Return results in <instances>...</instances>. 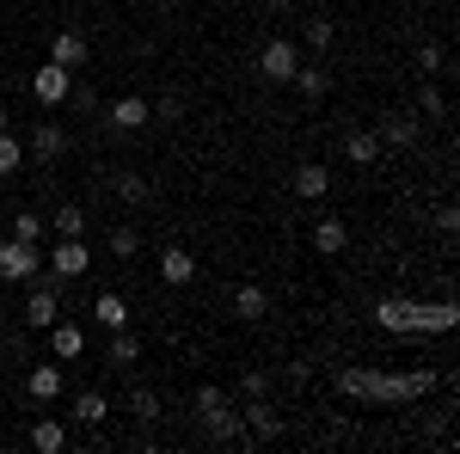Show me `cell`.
<instances>
[{
    "label": "cell",
    "instance_id": "32",
    "mask_svg": "<svg viewBox=\"0 0 460 454\" xmlns=\"http://www.w3.org/2000/svg\"><path fill=\"white\" fill-rule=\"evenodd\" d=\"M117 197H123V203H142V197H147L142 173H123V178H117Z\"/></svg>",
    "mask_w": 460,
    "mask_h": 454
},
{
    "label": "cell",
    "instance_id": "33",
    "mask_svg": "<svg viewBox=\"0 0 460 454\" xmlns=\"http://www.w3.org/2000/svg\"><path fill=\"white\" fill-rule=\"evenodd\" d=\"M418 111H424V117H448V99H442L436 86H424V93H418Z\"/></svg>",
    "mask_w": 460,
    "mask_h": 454
},
{
    "label": "cell",
    "instance_id": "4",
    "mask_svg": "<svg viewBox=\"0 0 460 454\" xmlns=\"http://www.w3.org/2000/svg\"><path fill=\"white\" fill-rule=\"evenodd\" d=\"M37 271H43L37 245H25V240H0V282H31Z\"/></svg>",
    "mask_w": 460,
    "mask_h": 454
},
{
    "label": "cell",
    "instance_id": "26",
    "mask_svg": "<svg viewBox=\"0 0 460 454\" xmlns=\"http://www.w3.org/2000/svg\"><path fill=\"white\" fill-rule=\"evenodd\" d=\"M209 436H215V442H240V436H246V418H240V412L227 405L221 418H209Z\"/></svg>",
    "mask_w": 460,
    "mask_h": 454
},
{
    "label": "cell",
    "instance_id": "35",
    "mask_svg": "<svg viewBox=\"0 0 460 454\" xmlns=\"http://www.w3.org/2000/svg\"><path fill=\"white\" fill-rule=\"evenodd\" d=\"M418 68H424V74L442 68V49H436V43H424V49H418Z\"/></svg>",
    "mask_w": 460,
    "mask_h": 454
},
{
    "label": "cell",
    "instance_id": "3",
    "mask_svg": "<svg viewBox=\"0 0 460 454\" xmlns=\"http://www.w3.org/2000/svg\"><path fill=\"white\" fill-rule=\"evenodd\" d=\"M258 68H264V80L288 86V80H295V68H301V49H295L288 37H270V43L258 49Z\"/></svg>",
    "mask_w": 460,
    "mask_h": 454
},
{
    "label": "cell",
    "instance_id": "18",
    "mask_svg": "<svg viewBox=\"0 0 460 454\" xmlns=\"http://www.w3.org/2000/svg\"><path fill=\"white\" fill-rule=\"evenodd\" d=\"M93 319H99L105 332H123V325H129V301H123L117 289H105V295L93 301Z\"/></svg>",
    "mask_w": 460,
    "mask_h": 454
},
{
    "label": "cell",
    "instance_id": "10",
    "mask_svg": "<svg viewBox=\"0 0 460 454\" xmlns=\"http://www.w3.org/2000/svg\"><path fill=\"white\" fill-rule=\"evenodd\" d=\"M56 319H62V295H56V289H31V301H25V325H31V332H49Z\"/></svg>",
    "mask_w": 460,
    "mask_h": 454
},
{
    "label": "cell",
    "instance_id": "34",
    "mask_svg": "<svg viewBox=\"0 0 460 454\" xmlns=\"http://www.w3.org/2000/svg\"><path fill=\"white\" fill-rule=\"evenodd\" d=\"M129 412H136L142 423H154V418H160V399H154V393H136V399H129Z\"/></svg>",
    "mask_w": 460,
    "mask_h": 454
},
{
    "label": "cell",
    "instance_id": "2",
    "mask_svg": "<svg viewBox=\"0 0 460 454\" xmlns=\"http://www.w3.org/2000/svg\"><path fill=\"white\" fill-rule=\"evenodd\" d=\"M460 307L455 301H405V295H387V301H375V325L381 332H399V338H424V332H455Z\"/></svg>",
    "mask_w": 460,
    "mask_h": 454
},
{
    "label": "cell",
    "instance_id": "7",
    "mask_svg": "<svg viewBox=\"0 0 460 454\" xmlns=\"http://www.w3.org/2000/svg\"><path fill=\"white\" fill-rule=\"evenodd\" d=\"M31 93H37V105H68L74 74H68V68H56V62H43V68L31 74Z\"/></svg>",
    "mask_w": 460,
    "mask_h": 454
},
{
    "label": "cell",
    "instance_id": "21",
    "mask_svg": "<svg viewBox=\"0 0 460 454\" xmlns=\"http://www.w3.org/2000/svg\"><path fill=\"white\" fill-rule=\"evenodd\" d=\"M111 369H136V362H142V344H136V332H129V325H123V332H111Z\"/></svg>",
    "mask_w": 460,
    "mask_h": 454
},
{
    "label": "cell",
    "instance_id": "11",
    "mask_svg": "<svg viewBox=\"0 0 460 454\" xmlns=\"http://www.w3.org/2000/svg\"><path fill=\"white\" fill-rule=\"evenodd\" d=\"M49 62H56V68H86V31H56V43H49Z\"/></svg>",
    "mask_w": 460,
    "mask_h": 454
},
{
    "label": "cell",
    "instance_id": "1",
    "mask_svg": "<svg viewBox=\"0 0 460 454\" xmlns=\"http://www.w3.org/2000/svg\"><path fill=\"white\" fill-rule=\"evenodd\" d=\"M436 387V369H405V375H387V369H344L338 375V393L344 399H368V405H411Z\"/></svg>",
    "mask_w": 460,
    "mask_h": 454
},
{
    "label": "cell",
    "instance_id": "30",
    "mask_svg": "<svg viewBox=\"0 0 460 454\" xmlns=\"http://www.w3.org/2000/svg\"><path fill=\"white\" fill-rule=\"evenodd\" d=\"M136 252H142V234L136 227H117L111 234V258H136Z\"/></svg>",
    "mask_w": 460,
    "mask_h": 454
},
{
    "label": "cell",
    "instance_id": "9",
    "mask_svg": "<svg viewBox=\"0 0 460 454\" xmlns=\"http://www.w3.org/2000/svg\"><path fill=\"white\" fill-rule=\"evenodd\" d=\"M160 282H166V289H184V282H197V258H190L184 245H166V252H160Z\"/></svg>",
    "mask_w": 460,
    "mask_h": 454
},
{
    "label": "cell",
    "instance_id": "28",
    "mask_svg": "<svg viewBox=\"0 0 460 454\" xmlns=\"http://www.w3.org/2000/svg\"><path fill=\"white\" fill-rule=\"evenodd\" d=\"M381 141H393V147H411V141H418V123H411V117H387V123H381Z\"/></svg>",
    "mask_w": 460,
    "mask_h": 454
},
{
    "label": "cell",
    "instance_id": "20",
    "mask_svg": "<svg viewBox=\"0 0 460 454\" xmlns=\"http://www.w3.org/2000/svg\"><path fill=\"white\" fill-rule=\"evenodd\" d=\"M31 449L37 454H62V449H68V430H62L56 418H37L31 423Z\"/></svg>",
    "mask_w": 460,
    "mask_h": 454
},
{
    "label": "cell",
    "instance_id": "36",
    "mask_svg": "<svg viewBox=\"0 0 460 454\" xmlns=\"http://www.w3.org/2000/svg\"><path fill=\"white\" fill-rule=\"evenodd\" d=\"M270 393V375H246V399H264Z\"/></svg>",
    "mask_w": 460,
    "mask_h": 454
},
{
    "label": "cell",
    "instance_id": "12",
    "mask_svg": "<svg viewBox=\"0 0 460 454\" xmlns=\"http://www.w3.org/2000/svg\"><path fill=\"white\" fill-rule=\"evenodd\" d=\"M240 418H246V430L258 436V442H270V436H283V412H277L270 399H252V405L240 412Z\"/></svg>",
    "mask_w": 460,
    "mask_h": 454
},
{
    "label": "cell",
    "instance_id": "29",
    "mask_svg": "<svg viewBox=\"0 0 460 454\" xmlns=\"http://www.w3.org/2000/svg\"><path fill=\"white\" fill-rule=\"evenodd\" d=\"M43 227H49L43 215H13V240H25V245H37V240H43Z\"/></svg>",
    "mask_w": 460,
    "mask_h": 454
},
{
    "label": "cell",
    "instance_id": "38",
    "mask_svg": "<svg viewBox=\"0 0 460 454\" xmlns=\"http://www.w3.org/2000/svg\"><path fill=\"white\" fill-rule=\"evenodd\" d=\"M270 6H288V0H270Z\"/></svg>",
    "mask_w": 460,
    "mask_h": 454
},
{
    "label": "cell",
    "instance_id": "23",
    "mask_svg": "<svg viewBox=\"0 0 460 454\" xmlns=\"http://www.w3.org/2000/svg\"><path fill=\"white\" fill-rule=\"evenodd\" d=\"M190 412H197V418L209 423V418H221V412H227V393H221V387H197V393H190Z\"/></svg>",
    "mask_w": 460,
    "mask_h": 454
},
{
    "label": "cell",
    "instance_id": "24",
    "mask_svg": "<svg viewBox=\"0 0 460 454\" xmlns=\"http://www.w3.org/2000/svg\"><path fill=\"white\" fill-rule=\"evenodd\" d=\"M74 418H80V423H105L111 418V399L99 393V387H86V393L74 399Z\"/></svg>",
    "mask_w": 460,
    "mask_h": 454
},
{
    "label": "cell",
    "instance_id": "17",
    "mask_svg": "<svg viewBox=\"0 0 460 454\" xmlns=\"http://www.w3.org/2000/svg\"><path fill=\"white\" fill-rule=\"evenodd\" d=\"M332 191V166H319V160H307L301 173H295V197H307V203H319Z\"/></svg>",
    "mask_w": 460,
    "mask_h": 454
},
{
    "label": "cell",
    "instance_id": "14",
    "mask_svg": "<svg viewBox=\"0 0 460 454\" xmlns=\"http://www.w3.org/2000/svg\"><path fill=\"white\" fill-rule=\"evenodd\" d=\"M49 350H56V362H74V356L86 350V332H80V319H56V325H49Z\"/></svg>",
    "mask_w": 460,
    "mask_h": 454
},
{
    "label": "cell",
    "instance_id": "19",
    "mask_svg": "<svg viewBox=\"0 0 460 454\" xmlns=\"http://www.w3.org/2000/svg\"><path fill=\"white\" fill-rule=\"evenodd\" d=\"M49 227H56V240H86V209L80 203H62V209L49 215Z\"/></svg>",
    "mask_w": 460,
    "mask_h": 454
},
{
    "label": "cell",
    "instance_id": "13",
    "mask_svg": "<svg viewBox=\"0 0 460 454\" xmlns=\"http://www.w3.org/2000/svg\"><path fill=\"white\" fill-rule=\"evenodd\" d=\"M344 245H350V227H344L338 215H319V221H314V252H319V258H338Z\"/></svg>",
    "mask_w": 460,
    "mask_h": 454
},
{
    "label": "cell",
    "instance_id": "27",
    "mask_svg": "<svg viewBox=\"0 0 460 454\" xmlns=\"http://www.w3.org/2000/svg\"><path fill=\"white\" fill-rule=\"evenodd\" d=\"M19 166H25V141H19V136H6V129H0V178H13Z\"/></svg>",
    "mask_w": 460,
    "mask_h": 454
},
{
    "label": "cell",
    "instance_id": "8",
    "mask_svg": "<svg viewBox=\"0 0 460 454\" xmlns=\"http://www.w3.org/2000/svg\"><path fill=\"white\" fill-rule=\"evenodd\" d=\"M62 362H37L31 375H25V399H37V405H56L62 399Z\"/></svg>",
    "mask_w": 460,
    "mask_h": 454
},
{
    "label": "cell",
    "instance_id": "31",
    "mask_svg": "<svg viewBox=\"0 0 460 454\" xmlns=\"http://www.w3.org/2000/svg\"><path fill=\"white\" fill-rule=\"evenodd\" d=\"M301 37H307V49H332V19H307Z\"/></svg>",
    "mask_w": 460,
    "mask_h": 454
},
{
    "label": "cell",
    "instance_id": "25",
    "mask_svg": "<svg viewBox=\"0 0 460 454\" xmlns=\"http://www.w3.org/2000/svg\"><path fill=\"white\" fill-rule=\"evenodd\" d=\"M288 86H295L301 99H325V93H332V74H325V68H295Z\"/></svg>",
    "mask_w": 460,
    "mask_h": 454
},
{
    "label": "cell",
    "instance_id": "6",
    "mask_svg": "<svg viewBox=\"0 0 460 454\" xmlns=\"http://www.w3.org/2000/svg\"><path fill=\"white\" fill-rule=\"evenodd\" d=\"M105 123L117 129V136H136V129H147V123H154V105H147V99H136V93H129V99H111V105H105Z\"/></svg>",
    "mask_w": 460,
    "mask_h": 454
},
{
    "label": "cell",
    "instance_id": "5",
    "mask_svg": "<svg viewBox=\"0 0 460 454\" xmlns=\"http://www.w3.org/2000/svg\"><path fill=\"white\" fill-rule=\"evenodd\" d=\"M49 271L62 282H80L86 271H93V245L86 240H56V252H49Z\"/></svg>",
    "mask_w": 460,
    "mask_h": 454
},
{
    "label": "cell",
    "instance_id": "37",
    "mask_svg": "<svg viewBox=\"0 0 460 454\" xmlns=\"http://www.w3.org/2000/svg\"><path fill=\"white\" fill-rule=\"evenodd\" d=\"M0 129H6V105H0Z\"/></svg>",
    "mask_w": 460,
    "mask_h": 454
},
{
    "label": "cell",
    "instance_id": "15",
    "mask_svg": "<svg viewBox=\"0 0 460 454\" xmlns=\"http://www.w3.org/2000/svg\"><path fill=\"white\" fill-rule=\"evenodd\" d=\"M264 314H270V295H264L258 282H240V289H234V319H246V325H258Z\"/></svg>",
    "mask_w": 460,
    "mask_h": 454
},
{
    "label": "cell",
    "instance_id": "22",
    "mask_svg": "<svg viewBox=\"0 0 460 454\" xmlns=\"http://www.w3.org/2000/svg\"><path fill=\"white\" fill-rule=\"evenodd\" d=\"M31 154L37 160H62V154H68V136H62L56 123H43V129H31Z\"/></svg>",
    "mask_w": 460,
    "mask_h": 454
},
{
    "label": "cell",
    "instance_id": "16",
    "mask_svg": "<svg viewBox=\"0 0 460 454\" xmlns=\"http://www.w3.org/2000/svg\"><path fill=\"white\" fill-rule=\"evenodd\" d=\"M344 160H350V166H375V160H381V136H375V129H350V136H344Z\"/></svg>",
    "mask_w": 460,
    "mask_h": 454
}]
</instances>
